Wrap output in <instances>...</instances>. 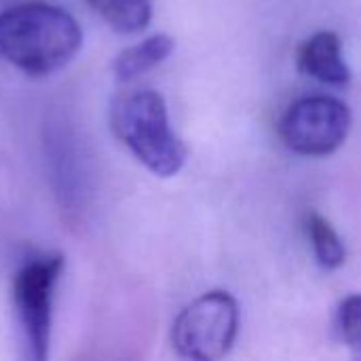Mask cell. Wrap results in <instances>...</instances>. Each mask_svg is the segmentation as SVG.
Wrapping results in <instances>:
<instances>
[{
    "label": "cell",
    "mask_w": 361,
    "mask_h": 361,
    "mask_svg": "<svg viewBox=\"0 0 361 361\" xmlns=\"http://www.w3.org/2000/svg\"><path fill=\"white\" fill-rule=\"evenodd\" d=\"M351 110L336 97L313 95L292 104L279 121L281 142L302 157H328L349 137Z\"/></svg>",
    "instance_id": "5"
},
{
    "label": "cell",
    "mask_w": 361,
    "mask_h": 361,
    "mask_svg": "<svg viewBox=\"0 0 361 361\" xmlns=\"http://www.w3.org/2000/svg\"><path fill=\"white\" fill-rule=\"evenodd\" d=\"M116 137L154 176L173 178L182 171L188 150L169 123L165 97L152 89L118 95L110 110Z\"/></svg>",
    "instance_id": "2"
},
{
    "label": "cell",
    "mask_w": 361,
    "mask_h": 361,
    "mask_svg": "<svg viewBox=\"0 0 361 361\" xmlns=\"http://www.w3.org/2000/svg\"><path fill=\"white\" fill-rule=\"evenodd\" d=\"M63 271L61 254H44L25 262L13 281V309L25 355L34 361L49 357L53 307Z\"/></svg>",
    "instance_id": "3"
},
{
    "label": "cell",
    "mask_w": 361,
    "mask_h": 361,
    "mask_svg": "<svg viewBox=\"0 0 361 361\" xmlns=\"http://www.w3.org/2000/svg\"><path fill=\"white\" fill-rule=\"evenodd\" d=\"M80 47L82 30L61 6L23 2L0 13V57L27 76L66 68Z\"/></svg>",
    "instance_id": "1"
},
{
    "label": "cell",
    "mask_w": 361,
    "mask_h": 361,
    "mask_svg": "<svg viewBox=\"0 0 361 361\" xmlns=\"http://www.w3.org/2000/svg\"><path fill=\"white\" fill-rule=\"evenodd\" d=\"M89 6L118 34H137L152 19V0H87Z\"/></svg>",
    "instance_id": "8"
},
{
    "label": "cell",
    "mask_w": 361,
    "mask_h": 361,
    "mask_svg": "<svg viewBox=\"0 0 361 361\" xmlns=\"http://www.w3.org/2000/svg\"><path fill=\"white\" fill-rule=\"evenodd\" d=\"M173 47L176 40L169 34H152L142 42L121 51L112 63V72L118 82H131L163 63L173 53Z\"/></svg>",
    "instance_id": "7"
},
{
    "label": "cell",
    "mask_w": 361,
    "mask_h": 361,
    "mask_svg": "<svg viewBox=\"0 0 361 361\" xmlns=\"http://www.w3.org/2000/svg\"><path fill=\"white\" fill-rule=\"evenodd\" d=\"M305 228H307L317 262L328 271L341 269L347 260V250H345L343 239L334 231V226L322 214L309 212L305 218Z\"/></svg>",
    "instance_id": "9"
},
{
    "label": "cell",
    "mask_w": 361,
    "mask_h": 361,
    "mask_svg": "<svg viewBox=\"0 0 361 361\" xmlns=\"http://www.w3.org/2000/svg\"><path fill=\"white\" fill-rule=\"evenodd\" d=\"M239 332V305L228 292H207L180 311L171 347L184 360L218 361L228 355Z\"/></svg>",
    "instance_id": "4"
},
{
    "label": "cell",
    "mask_w": 361,
    "mask_h": 361,
    "mask_svg": "<svg viewBox=\"0 0 361 361\" xmlns=\"http://www.w3.org/2000/svg\"><path fill=\"white\" fill-rule=\"evenodd\" d=\"M298 70L324 85L345 87L351 82V68L343 53V42L334 32H317L302 42L296 55Z\"/></svg>",
    "instance_id": "6"
},
{
    "label": "cell",
    "mask_w": 361,
    "mask_h": 361,
    "mask_svg": "<svg viewBox=\"0 0 361 361\" xmlns=\"http://www.w3.org/2000/svg\"><path fill=\"white\" fill-rule=\"evenodd\" d=\"M336 326L338 332L351 349L360 351L361 349V300L357 294L347 296L338 311H336Z\"/></svg>",
    "instance_id": "10"
}]
</instances>
